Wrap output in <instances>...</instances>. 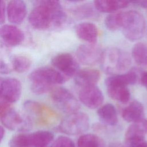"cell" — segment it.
<instances>
[{
	"label": "cell",
	"instance_id": "1f68e13d",
	"mask_svg": "<svg viewBox=\"0 0 147 147\" xmlns=\"http://www.w3.org/2000/svg\"><path fill=\"white\" fill-rule=\"evenodd\" d=\"M36 6L45 7L49 9H57L61 7L60 0H35Z\"/></svg>",
	"mask_w": 147,
	"mask_h": 147
},
{
	"label": "cell",
	"instance_id": "f35d334b",
	"mask_svg": "<svg viewBox=\"0 0 147 147\" xmlns=\"http://www.w3.org/2000/svg\"><path fill=\"white\" fill-rule=\"evenodd\" d=\"M4 136H5V130H4V128L2 126H0V143L2 141V139L3 138Z\"/></svg>",
	"mask_w": 147,
	"mask_h": 147
},
{
	"label": "cell",
	"instance_id": "d6a6232c",
	"mask_svg": "<svg viewBox=\"0 0 147 147\" xmlns=\"http://www.w3.org/2000/svg\"><path fill=\"white\" fill-rule=\"evenodd\" d=\"M125 147H147V141L142 139L125 144Z\"/></svg>",
	"mask_w": 147,
	"mask_h": 147
},
{
	"label": "cell",
	"instance_id": "d4e9b609",
	"mask_svg": "<svg viewBox=\"0 0 147 147\" xmlns=\"http://www.w3.org/2000/svg\"><path fill=\"white\" fill-rule=\"evenodd\" d=\"M24 110L27 113V115L34 118H43L44 113L46 111V107H44L39 102L28 100L25 101L23 105Z\"/></svg>",
	"mask_w": 147,
	"mask_h": 147
},
{
	"label": "cell",
	"instance_id": "d6986e66",
	"mask_svg": "<svg viewBox=\"0 0 147 147\" xmlns=\"http://www.w3.org/2000/svg\"><path fill=\"white\" fill-rule=\"evenodd\" d=\"M97 114L100 121L106 125L114 126L117 123L118 117L116 109L110 103L100 106L97 110Z\"/></svg>",
	"mask_w": 147,
	"mask_h": 147
},
{
	"label": "cell",
	"instance_id": "9c48e42d",
	"mask_svg": "<svg viewBox=\"0 0 147 147\" xmlns=\"http://www.w3.org/2000/svg\"><path fill=\"white\" fill-rule=\"evenodd\" d=\"M53 68L61 72L67 80L74 76L79 69V65L74 57L68 53H61L51 60Z\"/></svg>",
	"mask_w": 147,
	"mask_h": 147
},
{
	"label": "cell",
	"instance_id": "ac0fdd59",
	"mask_svg": "<svg viewBox=\"0 0 147 147\" xmlns=\"http://www.w3.org/2000/svg\"><path fill=\"white\" fill-rule=\"evenodd\" d=\"M144 114V109L142 103L133 100L123 109L122 116L125 121L131 123L142 118Z\"/></svg>",
	"mask_w": 147,
	"mask_h": 147
},
{
	"label": "cell",
	"instance_id": "836d02e7",
	"mask_svg": "<svg viewBox=\"0 0 147 147\" xmlns=\"http://www.w3.org/2000/svg\"><path fill=\"white\" fill-rule=\"evenodd\" d=\"M116 10L127 7L129 2L128 0H113Z\"/></svg>",
	"mask_w": 147,
	"mask_h": 147
},
{
	"label": "cell",
	"instance_id": "f546056e",
	"mask_svg": "<svg viewBox=\"0 0 147 147\" xmlns=\"http://www.w3.org/2000/svg\"><path fill=\"white\" fill-rule=\"evenodd\" d=\"M13 71L10 62V56L6 57L0 52V74H7Z\"/></svg>",
	"mask_w": 147,
	"mask_h": 147
},
{
	"label": "cell",
	"instance_id": "60d3db41",
	"mask_svg": "<svg viewBox=\"0 0 147 147\" xmlns=\"http://www.w3.org/2000/svg\"><path fill=\"white\" fill-rule=\"evenodd\" d=\"M68 1H69V2H79V1H83V0H67Z\"/></svg>",
	"mask_w": 147,
	"mask_h": 147
},
{
	"label": "cell",
	"instance_id": "2e32d148",
	"mask_svg": "<svg viewBox=\"0 0 147 147\" xmlns=\"http://www.w3.org/2000/svg\"><path fill=\"white\" fill-rule=\"evenodd\" d=\"M77 36L82 40L90 44H95L98 37V30L96 25L91 22H82L75 28Z\"/></svg>",
	"mask_w": 147,
	"mask_h": 147
},
{
	"label": "cell",
	"instance_id": "7a4b0ae2",
	"mask_svg": "<svg viewBox=\"0 0 147 147\" xmlns=\"http://www.w3.org/2000/svg\"><path fill=\"white\" fill-rule=\"evenodd\" d=\"M101 67L107 74L116 75L127 71L131 65L129 53L117 47H109L103 51Z\"/></svg>",
	"mask_w": 147,
	"mask_h": 147
},
{
	"label": "cell",
	"instance_id": "4316f807",
	"mask_svg": "<svg viewBox=\"0 0 147 147\" xmlns=\"http://www.w3.org/2000/svg\"><path fill=\"white\" fill-rule=\"evenodd\" d=\"M74 16L79 19L90 18L95 16L96 11L90 4H84L75 7L72 10Z\"/></svg>",
	"mask_w": 147,
	"mask_h": 147
},
{
	"label": "cell",
	"instance_id": "4fadbf2b",
	"mask_svg": "<svg viewBox=\"0 0 147 147\" xmlns=\"http://www.w3.org/2000/svg\"><path fill=\"white\" fill-rule=\"evenodd\" d=\"M100 78V72L94 68H86L79 69L74 76L75 84L80 87L94 86Z\"/></svg>",
	"mask_w": 147,
	"mask_h": 147
},
{
	"label": "cell",
	"instance_id": "e0dca14e",
	"mask_svg": "<svg viewBox=\"0 0 147 147\" xmlns=\"http://www.w3.org/2000/svg\"><path fill=\"white\" fill-rule=\"evenodd\" d=\"M137 79L136 73L131 71L126 73L112 75L105 80V84L107 86H126L133 84Z\"/></svg>",
	"mask_w": 147,
	"mask_h": 147
},
{
	"label": "cell",
	"instance_id": "cb8c5ba5",
	"mask_svg": "<svg viewBox=\"0 0 147 147\" xmlns=\"http://www.w3.org/2000/svg\"><path fill=\"white\" fill-rule=\"evenodd\" d=\"M131 56L134 61L142 67H147V44L138 42L132 49Z\"/></svg>",
	"mask_w": 147,
	"mask_h": 147
},
{
	"label": "cell",
	"instance_id": "83f0119b",
	"mask_svg": "<svg viewBox=\"0 0 147 147\" xmlns=\"http://www.w3.org/2000/svg\"><path fill=\"white\" fill-rule=\"evenodd\" d=\"M122 23V13H111L108 15L105 20L106 28L111 31L121 28Z\"/></svg>",
	"mask_w": 147,
	"mask_h": 147
},
{
	"label": "cell",
	"instance_id": "ba28073f",
	"mask_svg": "<svg viewBox=\"0 0 147 147\" xmlns=\"http://www.w3.org/2000/svg\"><path fill=\"white\" fill-rule=\"evenodd\" d=\"M20 81L14 78H0V100L8 103L18 101L22 94Z\"/></svg>",
	"mask_w": 147,
	"mask_h": 147
},
{
	"label": "cell",
	"instance_id": "d590c367",
	"mask_svg": "<svg viewBox=\"0 0 147 147\" xmlns=\"http://www.w3.org/2000/svg\"><path fill=\"white\" fill-rule=\"evenodd\" d=\"M128 1L139 7L147 8V0H128Z\"/></svg>",
	"mask_w": 147,
	"mask_h": 147
},
{
	"label": "cell",
	"instance_id": "277c9868",
	"mask_svg": "<svg viewBox=\"0 0 147 147\" xmlns=\"http://www.w3.org/2000/svg\"><path fill=\"white\" fill-rule=\"evenodd\" d=\"M121 29L124 36L130 41H136L144 35L145 30V20L139 12L130 10L122 13Z\"/></svg>",
	"mask_w": 147,
	"mask_h": 147
},
{
	"label": "cell",
	"instance_id": "484cf974",
	"mask_svg": "<svg viewBox=\"0 0 147 147\" xmlns=\"http://www.w3.org/2000/svg\"><path fill=\"white\" fill-rule=\"evenodd\" d=\"M9 147H33L30 133L20 132L12 136L9 142Z\"/></svg>",
	"mask_w": 147,
	"mask_h": 147
},
{
	"label": "cell",
	"instance_id": "30bf717a",
	"mask_svg": "<svg viewBox=\"0 0 147 147\" xmlns=\"http://www.w3.org/2000/svg\"><path fill=\"white\" fill-rule=\"evenodd\" d=\"M103 51L95 44H82L76 51L78 60L85 65H94L100 62Z\"/></svg>",
	"mask_w": 147,
	"mask_h": 147
},
{
	"label": "cell",
	"instance_id": "7402d4cb",
	"mask_svg": "<svg viewBox=\"0 0 147 147\" xmlns=\"http://www.w3.org/2000/svg\"><path fill=\"white\" fill-rule=\"evenodd\" d=\"M107 91L110 98L122 103H127L130 92L126 86H107Z\"/></svg>",
	"mask_w": 147,
	"mask_h": 147
},
{
	"label": "cell",
	"instance_id": "9a60e30c",
	"mask_svg": "<svg viewBox=\"0 0 147 147\" xmlns=\"http://www.w3.org/2000/svg\"><path fill=\"white\" fill-rule=\"evenodd\" d=\"M147 134V119L142 118L131 124L127 129L125 135V143L145 139Z\"/></svg>",
	"mask_w": 147,
	"mask_h": 147
},
{
	"label": "cell",
	"instance_id": "5bb4252c",
	"mask_svg": "<svg viewBox=\"0 0 147 147\" xmlns=\"http://www.w3.org/2000/svg\"><path fill=\"white\" fill-rule=\"evenodd\" d=\"M26 14V4L23 0H11L7 6V16L10 22L20 24Z\"/></svg>",
	"mask_w": 147,
	"mask_h": 147
},
{
	"label": "cell",
	"instance_id": "4dcf8cb0",
	"mask_svg": "<svg viewBox=\"0 0 147 147\" xmlns=\"http://www.w3.org/2000/svg\"><path fill=\"white\" fill-rule=\"evenodd\" d=\"M51 147H75V145L70 138L61 136L53 141Z\"/></svg>",
	"mask_w": 147,
	"mask_h": 147
},
{
	"label": "cell",
	"instance_id": "ffe728a7",
	"mask_svg": "<svg viewBox=\"0 0 147 147\" xmlns=\"http://www.w3.org/2000/svg\"><path fill=\"white\" fill-rule=\"evenodd\" d=\"M10 62L13 70L18 73H24L28 71L32 63L31 59L24 55L10 56Z\"/></svg>",
	"mask_w": 147,
	"mask_h": 147
},
{
	"label": "cell",
	"instance_id": "8992f818",
	"mask_svg": "<svg viewBox=\"0 0 147 147\" xmlns=\"http://www.w3.org/2000/svg\"><path fill=\"white\" fill-rule=\"evenodd\" d=\"M49 92L53 102L63 112L71 114L79 110L80 106L78 100L68 89L54 86Z\"/></svg>",
	"mask_w": 147,
	"mask_h": 147
},
{
	"label": "cell",
	"instance_id": "6da1fadb",
	"mask_svg": "<svg viewBox=\"0 0 147 147\" xmlns=\"http://www.w3.org/2000/svg\"><path fill=\"white\" fill-rule=\"evenodd\" d=\"M30 90L36 95L49 91L55 85L64 83V76L53 67L44 66L36 68L29 75Z\"/></svg>",
	"mask_w": 147,
	"mask_h": 147
},
{
	"label": "cell",
	"instance_id": "8d00e7d4",
	"mask_svg": "<svg viewBox=\"0 0 147 147\" xmlns=\"http://www.w3.org/2000/svg\"><path fill=\"white\" fill-rule=\"evenodd\" d=\"M9 103L0 100V116L1 117L8 109L7 107H9Z\"/></svg>",
	"mask_w": 147,
	"mask_h": 147
},
{
	"label": "cell",
	"instance_id": "7c38bea8",
	"mask_svg": "<svg viewBox=\"0 0 147 147\" xmlns=\"http://www.w3.org/2000/svg\"><path fill=\"white\" fill-rule=\"evenodd\" d=\"M23 32L13 25H3L0 27V38L7 45L15 47L24 40Z\"/></svg>",
	"mask_w": 147,
	"mask_h": 147
},
{
	"label": "cell",
	"instance_id": "ab89813d",
	"mask_svg": "<svg viewBox=\"0 0 147 147\" xmlns=\"http://www.w3.org/2000/svg\"><path fill=\"white\" fill-rule=\"evenodd\" d=\"M109 147H122V146L119 144H114V145L109 146Z\"/></svg>",
	"mask_w": 147,
	"mask_h": 147
},
{
	"label": "cell",
	"instance_id": "44dd1931",
	"mask_svg": "<svg viewBox=\"0 0 147 147\" xmlns=\"http://www.w3.org/2000/svg\"><path fill=\"white\" fill-rule=\"evenodd\" d=\"M33 147H47L53 140V134L47 130H38L30 133Z\"/></svg>",
	"mask_w": 147,
	"mask_h": 147
},
{
	"label": "cell",
	"instance_id": "603a6c76",
	"mask_svg": "<svg viewBox=\"0 0 147 147\" xmlns=\"http://www.w3.org/2000/svg\"><path fill=\"white\" fill-rule=\"evenodd\" d=\"M77 147H105V143L103 140L97 135L85 134L79 137Z\"/></svg>",
	"mask_w": 147,
	"mask_h": 147
},
{
	"label": "cell",
	"instance_id": "5b68a950",
	"mask_svg": "<svg viewBox=\"0 0 147 147\" xmlns=\"http://www.w3.org/2000/svg\"><path fill=\"white\" fill-rule=\"evenodd\" d=\"M90 126L88 115L83 112H74L63 119L58 126V130L65 134L78 135L86 131Z\"/></svg>",
	"mask_w": 147,
	"mask_h": 147
},
{
	"label": "cell",
	"instance_id": "3957f363",
	"mask_svg": "<svg viewBox=\"0 0 147 147\" xmlns=\"http://www.w3.org/2000/svg\"><path fill=\"white\" fill-rule=\"evenodd\" d=\"M66 20V15L61 7L49 9L36 6L29 16V21L35 29L45 30L51 26H59Z\"/></svg>",
	"mask_w": 147,
	"mask_h": 147
},
{
	"label": "cell",
	"instance_id": "74e56055",
	"mask_svg": "<svg viewBox=\"0 0 147 147\" xmlns=\"http://www.w3.org/2000/svg\"><path fill=\"white\" fill-rule=\"evenodd\" d=\"M141 84L147 88V71L142 73L141 76Z\"/></svg>",
	"mask_w": 147,
	"mask_h": 147
},
{
	"label": "cell",
	"instance_id": "52a82bcc",
	"mask_svg": "<svg viewBox=\"0 0 147 147\" xmlns=\"http://www.w3.org/2000/svg\"><path fill=\"white\" fill-rule=\"evenodd\" d=\"M1 120L5 127L13 131L25 132L32 127L30 118L15 109H8L1 115Z\"/></svg>",
	"mask_w": 147,
	"mask_h": 147
},
{
	"label": "cell",
	"instance_id": "f1b7e54d",
	"mask_svg": "<svg viewBox=\"0 0 147 147\" xmlns=\"http://www.w3.org/2000/svg\"><path fill=\"white\" fill-rule=\"evenodd\" d=\"M95 8L103 13H113L116 11L113 0H94Z\"/></svg>",
	"mask_w": 147,
	"mask_h": 147
},
{
	"label": "cell",
	"instance_id": "e575fe53",
	"mask_svg": "<svg viewBox=\"0 0 147 147\" xmlns=\"http://www.w3.org/2000/svg\"><path fill=\"white\" fill-rule=\"evenodd\" d=\"M5 20V4L3 0H0V25Z\"/></svg>",
	"mask_w": 147,
	"mask_h": 147
},
{
	"label": "cell",
	"instance_id": "8fae6325",
	"mask_svg": "<svg viewBox=\"0 0 147 147\" xmlns=\"http://www.w3.org/2000/svg\"><path fill=\"white\" fill-rule=\"evenodd\" d=\"M79 99L87 107L94 109L102 105L104 96L101 90L94 85L82 87L79 92Z\"/></svg>",
	"mask_w": 147,
	"mask_h": 147
}]
</instances>
